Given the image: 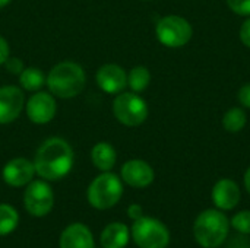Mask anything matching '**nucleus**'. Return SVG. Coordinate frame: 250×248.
I'll use <instances>...</instances> for the list:
<instances>
[{
  "label": "nucleus",
  "instance_id": "obj_6",
  "mask_svg": "<svg viewBox=\"0 0 250 248\" xmlns=\"http://www.w3.org/2000/svg\"><path fill=\"white\" fill-rule=\"evenodd\" d=\"M155 34L163 45L170 48H179L190 41L193 29L185 18L177 15H168L158 20L155 26Z\"/></svg>",
  "mask_w": 250,
  "mask_h": 248
},
{
  "label": "nucleus",
  "instance_id": "obj_14",
  "mask_svg": "<svg viewBox=\"0 0 250 248\" xmlns=\"http://www.w3.org/2000/svg\"><path fill=\"white\" fill-rule=\"evenodd\" d=\"M240 189L236 181L223 178L215 183L212 189V202L221 210H231L240 202Z\"/></svg>",
  "mask_w": 250,
  "mask_h": 248
},
{
  "label": "nucleus",
  "instance_id": "obj_24",
  "mask_svg": "<svg viewBox=\"0 0 250 248\" xmlns=\"http://www.w3.org/2000/svg\"><path fill=\"white\" fill-rule=\"evenodd\" d=\"M4 66H6V69H7V72L9 73H12V75H21V72L25 69L23 67V63L18 58V57H9L6 61H4Z\"/></svg>",
  "mask_w": 250,
  "mask_h": 248
},
{
  "label": "nucleus",
  "instance_id": "obj_16",
  "mask_svg": "<svg viewBox=\"0 0 250 248\" xmlns=\"http://www.w3.org/2000/svg\"><path fill=\"white\" fill-rule=\"evenodd\" d=\"M129 241V229L125 224L114 222L105 227L101 234L103 248H125Z\"/></svg>",
  "mask_w": 250,
  "mask_h": 248
},
{
  "label": "nucleus",
  "instance_id": "obj_2",
  "mask_svg": "<svg viewBox=\"0 0 250 248\" xmlns=\"http://www.w3.org/2000/svg\"><path fill=\"white\" fill-rule=\"evenodd\" d=\"M45 82L53 95L67 99L82 92L86 76L83 69L78 63L62 61L50 70Z\"/></svg>",
  "mask_w": 250,
  "mask_h": 248
},
{
  "label": "nucleus",
  "instance_id": "obj_12",
  "mask_svg": "<svg viewBox=\"0 0 250 248\" xmlns=\"http://www.w3.org/2000/svg\"><path fill=\"white\" fill-rule=\"evenodd\" d=\"M122 178L132 187L144 189L154 181V170L145 161L132 159L122 167Z\"/></svg>",
  "mask_w": 250,
  "mask_h": 248
},
{
  "label": "nucleus",
  "instance_id": "obj_21",
  "mask_svg": "<svg viewBox=\"0 0 250 248\" xmlns=\"http://www.w3.org/2000/svg\"><path fill=\"white\" fill-rule=\"evenodd\" d=\"M18 225V213L9 205H0V237L15 231Z\"/></svg>",
  "mask_w": 250,
  "mask_h": 248
},
{
  "label": "nucleus",
  "instance_id": "obj_27",
  "mask_svg": "<svg viewBox=\"0 0 250 248\" xmlns=\"http://www.w3.org/2000/svg\"><path fill=\"white\" fill-rule=\"evenodd\" d=\"M9 58V44L7 41L0 35V64H4V61Z\"/></svg>",
  "mask_w": 250,
  "mask_h": 248
},
{
  "label": "nucleus",
  "instance_id": "obj_29",
  "mask_svg": "<svg viewBox=\"0 0 250 248\" xmlns=\"http://www.w3.org/2000/svg\"><path fill=\"white\" fill-rule=\"evenodd\" d=\"M245 187H246L248 193L250 194V168H248V171L245 174Z\"/></svg>",
  "mask_w": 250,
  "mask_h": 248
},
{
  "label": "nucleus",
  "instance_id": "obj_17",
  "mask_svg": "<svg viewBox=\"0 0 250 248\" xmlns=\"http://www.w3.org/2000/svg\"><path fill=\"white\" fill-rule=\"evenodd\" d=\"M91 159H92V164L101 170V171H110L114 164H116V159H117V153H116V149L107 143V142H100L97 143L92 151H91Z\"/></svg>",
  "mask_w": 250,
  "mask_h": 248
},
{
  "label": "nucleus",
  "instance_id": "obj_25",
  "mask_svg": "<svg viewBox=\"0 0 250 248\" xmlns=\"http://www.w3.org/2000/svg\"><path fill=\"white\" fill-rule=\"evenodd\" d=\"M237 99L240 101V104L246 108L250 110V82L243 85L240 89H239V94H237Z\"/></svg>",
  "mask_w": 250,
  "mask_h": 248
},
{
  "label": "nucleus",
  "instance_id": "obj_4",
  "mask_svg": "<svg viewBox=\"0 0 250 248\" xmlns=\"http://www.w3.org/2000/svg\"><path fill=\"white\" fill-rule=\"evenodd\" d=\"M123 194V186L117 175L104 172L98 175L88 189V200L95 209L104 210L113 208Z\"/></svg>",
  "mask_w": 250,
  "mask_h": 248
},
{
  "label": "nucleus",
  "instance_id": "obj_19",
  "mask_svg": "<svg viewBox=\"0 0 250 248\" xmlns=\"http://www.w3.org/2000/svg\"><path fill=\"white\" fill-rule=\"evenodd\" d=\"M246 121H248L246 113L239 107L230 108L223 117V126L229 133L242 132L245 129V126H246Z\"/></svg>",
  "mask_w": 250,
  "mask_h": 248
},
{
  "label": "nucleus",
  "instance_id": "obj_23",
  "mask_svg": "<svg viewBox=\"0 0 250 248\" xmlns=\"http://www.w3.org/2000/svg\"><path fill=\"white\" fill-rule=\"evenodd\" d=\"M229 7L240 16H250V0H226Z\"/></svg>",
  "mask_w": 250,
  "mask_h": 248
},
{
  "label": "nucleus",
  "instance_id": "obj_28",
  "mask_svg": "<svg viewBox=\"0 0 250 248\" xmlns=\"http://www.w3.org/2000/svg\"><path fill=\"white\" fill-rule=\"evenodd\" d=\"M127 215H129V218H132L133 221H136V219H139V218L144 216V210H142V208L139 205H132L127 209Z\"/></svg>",
  "mask_w": 250,
  "mask_h": 248
},
{
  "label": "nucleus",
  "instance_id": "obj_30",
  "mask_svg": "<svg viewBox=\"0 0 250 248\" xmlns=\"http://www.w3.org/2000/svg\"><path fill=\"white\" fill-rule=\"evenodd\" d=\"M9 3H10V0H0V7H4Z\"/></svg>",
  "mask_w": 250,
  "mask_h": 248
},
{
  "label": "nucleus",
  "instance_id": "obj_3",
  "mask_svg": "<svg viewBox=\"0 0 250 248\" xmlns=\"http://www.w3.org/2000/svg\"><path fill=\"white\" fill-rule=\"evenodd\" d=\"M230 222L218 209H208L199 213L193 224V237L204 248L220 247L229 237Z\"/></svg>",
  "mask_w": 250,
  "mask_h": 248
},
{
  "label": "nucleus",
  "instance_id": "obj_15",
  "mask_svg": "<svg viewBox=\"0 0 250 248\" xmlns=\"http://www.w3.org/2000/svg\"><path fill=\"white\" fill-rule=\"evenodd\" d=\"M60 248H94L92 234L85 225L73 224L63 231Z\"/></svg>",
  "mask_w": 250,
  "mask_h": 248
},
{
  "label": "nucleus",
  "instance_id": "obj_22",
  "mask_svg": "<svg viewBox=\"0 0 250 248\" xmlns=\"http://www.w3.org/2000/svg\"><path fill=\"white\" fill-rule=\"evenodd\" d=\"M231 227L240 234H250V210H242L236 213L231 219Z\"/></svg>",
  "mask_w": 250,
  "mask_h": 248
},
{
  "label": "nucleus",
  "instance_id": "obj_8",
  "mask_svg": "<svg viewBox=\"0 0 250 248\" xmlns=\"http://www.w3.org/2000/svg\"><path fill=\"white\" fill-rule=\"evenodd\" d=\"M53 191L51 187L44 181H32L25 190L23 203L26 210L32 216H45L53 208Z\"/></svg>",
  "mask_w": 250,
  "mask_h": 248
},
{
  "label": "nucleus",
  "instance_id": "obj_18",
  "mask_svg": "<svg viewBox=\"0 0 250 248\" xmlns=\"http://www.w3.org/2000/svg\"><path fill=\"white\" fill-rule=\"evenodd\" d=\"M45 76L42 73V70L35 69V67H28L23 69L19 75V83L23 89L26 91H38L45 85Z\"/></svg>",
  "mask_w": 250,
  "mask_h": 248
},
{
  "label": "nucleus",
  "instance_id": "obj_11",
  "mask_svg": "<svg viewBox=\"0 0 250 248\" xmlns=\"http://www.w3.org/2000/svg\"><path fill=\"white\" fill-rule=\"evenodd\" d=\"M35 174L34 162L25 158H15L9 161L3 168V180L12 187H22L32 181Z\"/></svg>",
  "mask_w": 250,
  "mask_h": 248
},
{
  "label": "nucleus",
  "instance_id": "obj_9",
  "mask_svg": "<svg viewBox=\"0 0 250 248\" xmlns=\"http://www.w3.org/2000/svg\"><path fill=\"white\" fill-rule=\"evenodd\" d=\"M57 111L56 99L47 92H38L32 95L26 104V115L35 124L50 123Z\"/></svg>",
  "mask_w": 250,
  "mask_h": 248
},
{
  "label": "nucleus",
  "instance_id": "obj_13",
  "mask_svg": "<svg viewBox=\"0 0 250 248\" xmlns=\"http://www.w3.org/2000/svg\"><path fill=\"white\" fill-rule=\"evenodd\" d=\"M97 83L107 94H120L127 86V75L117 64H104L97 72Z\"/></svg>",
  "mask_w": 250,
  "mask_h": 248
},
{
  "label": "nucleus",
  "instance_id": "obj_10",
  "mask_svg": "<svg viewBox=\"0 0 250 248\" xmlns=\"http://www.w3.org/2000/svg\"><path fill=\"white\" fill-rule=\"evenodd\" d=\"M23 94L16 86L0 88V124L15 121L23 110Z\"/></svg>",
  "mask_w": 250,
  "mask_h": 248
},
{
  "label": "nucleus",
  "instance_id": "obj_1",
  "mask_svg": "<svg viewBox=\"0 0 250 248\" xmlns=\"http://www.w3.org/2000/svg\"><path fill=\"white\" fill-rule=\"evenodd\" d=\"M73 165V151L70 145L60 139H47L37 151L34 167L35 172L44 180H59L63 178Z\"/></svg>",
  "mask_w": 250,
  "mask_h": 248
},
{
  "label": "nucleus",
  "instance_id": "obj_26",
  "mask_svg": "<svg viewBox=\"0 0 250 248\" xmlns=\"http://www.w3.org/2000/svg\"><path fill=\"white\" fill-rule=\"evenodd\" d=\"M240 39L246 47L250 48V18L243 22V25L240 28Z\"/></svg>",
  "mask_w": 250,
  "mask_h": 248
},
{
  "label": "nucleus",
  "instance_id": "obj_20",
  "mask_svg": "<svg viewBox=\"0 0 250 248\" xmlns=\"http://www.w3.org/2000/svg\"><path fill=\"white\" fill-rule=\"evenodd\" d=\"M151 82V75H149V70L144 66H138V67H133L129 75H127V85L129 88L133 91V92H142L148 88Z\"/></svg>",
  "mask_w": 250,
  "mask_h": 248
},
{
  "label": "nucleus",
  "instance_id": "obj_7",
  "mask_svg": "<svg viewBox=\"0 0 250 248\" xmlns=\"http://www.w3.org/2000/svg\"><path fill=\"white\" fill-rule=\"evenodd\" d=\"M113 114L122 124L135 127L146 120L148 105L136 92H123L113 101Z\"/></svg>",
  "mask_w": 250,
  "mask_h": 248
},
{
  "label": "nucleus",
  "instance_id": "obj_5",
  "mask_svg": "<svg viewBox=\"0 0 250 248\" xmlns=\"http://www.w3.org/2000/svg\"><path fill=\"white\" fill-rule=\"evenodd\" d=\"M132 237L141 248H166L170 243V232L167 227L148 216H142L133 222Z\"/></svg>",
  "mask_w": 250,
  "mask_h": 248
}]
</instances>
